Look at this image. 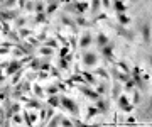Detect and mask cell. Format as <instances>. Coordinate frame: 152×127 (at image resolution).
I'll use <instances>...</instances> for the list:
<instances>
[{"mask_svg":"<svg viewBox=\"0 0 152 127\" xmlns=\"http://www.w3.org/2000/svg\"><path fill=\"white\" fill-rule=\"evenodd\" d=\"M75 7H76L78 14H85L86 10H90V5H88L86 2H80V0H75Z\"/></svg>","mask_w":152,"mask_h":127,"instance_id":"cell-23","label":"cell"},{"mask_svg":"<svg viewBox=\"0 0 152 127\" xmlns=\"http://www.w3.org/2000/svg\"><path fill=\"white\" fill-rule=\"evenodd\" d=\"M56 87H58V90H63V92H66V87H64V83H63V80H59V81L56 83Z\"/></svg>","mask_w":152,"mask_h":127,"instance_id":"cell-55","label":"cell"},{"mask_svg":"<svg viewBox=\"0 0 152 127\" xmlns=\"http://www.w3.org/2000/svg\"><path fill=\"white\" fill-rule=\"evenodd\" d=\"M37 78L39 80H46V78H49V71H37Z\"/></svg>","mask_w":152,"mask_h":127,"instance_id":"cell-52","label":"cell"},{"mask_svg":"<svg viewBox=\"0 0 152 127\" xmlns=\"http://www.w3.org/2000/svg\"><path fill=\"white\" fill-rule=\"evenodd\" d=\"M29 68H31L32 71H39V68H41V58L32 56V59L29 61Z\"/></svg>","mask_w":152,"mask_h":127,"instance_id":"cell-28","label":"cell"},{"mask_svg":"<svg viewBox=\"0 0 152 127\" xmlns=\"http://www.w3.org/2000/svg\"><path fill=\"white\" fill-rule=\"evenodd\" d=\"M73 124H75V127H102V124H85L78 119H73Z\"/></svg>","mask_w":152,"mask_h":127,"instance_id":"cell-37","label":"cell"},{"mask_svg":"<svg viewBox=\"0 0 152 127\" xmlns=\"http://www.w3.org/2000/svg\"><path fill=\"white\" fill-rule=\"evenodd\" d=\"M59 107H61V109H64L66 112H69V114L75 117V119L80 115V109H78V104H76L73 98H69L68 95H59Z\"/></svg>","mask_w":152,"mask_h":127,"instance_id":"cell-1","label":"cell"},{"mask_svg":"<svg viewBox=\"0 0 152 127\" xmlns=\"http://www.w3.org/2000/svg\"><path fill=\"white\" fill-rule=\"evenodd\" d=\"M93 75H95V76H100V78H103V80H108V78H110V75L107 73V70H105V68H96Z\"/></svg>","mask_w":152,"mask_h":127,"instance_id":"cell-33","label":"cell"},{"mask_svg":"<svg viewBox=\"0 0 152 127\" xmlns=\"http://www.w3.org/2000/svg\"><path fill=\"white\" fill-rule=\"evenodd\" d=\"M110 73H112V76H113L115 81H118V76H120V70H118V68H117V66L110 68Z\"/></svg>","mask_w":152,"mask_h":127,"instance_id":"cell-47","label":"cell"},{"mask_svg":"<svg viewBox=\"0 0 152 127\" xmlns=\"http://www.w3.org/2000/svg\"><path fill=\"white\" fill-rule=\"evenodd\" d=\"M100 2H102V5H103L105 9H110V7H112V4H110V0H100Z\"/></svg>","mask_w":152,"mask_h":127,"instance_id":"cell-56","label":"cell"},{"mask_svg":"<svg viewBox=\"0 0 152 127\" xmlns=\"http://www.w3.org/2000/svg\"><path fill=\"white\" fill-rule=\"evenodd\" d=\"M113 48H115V43H108L107 46H103V48H100V54H103V58L107 61H110V63H115L113 59Z\"/></svg>","mask_w":152,"mask_h":127,"instance_id":"cell-9","label":"cell"},{"mask_svg":"<svg viewBox=\"0 0 152 127\" xmlns=\"http://www.w3.org/2000/svg\"><path fill=\"white\" fill-rule=\"evenodd\" d=\"M20 15V10H14V9H0V22H10L15 21Z\"/></svg>","mask_w":152,"mask_h":127,"instance_id":"cell-5","label":"cell"},{"mask_svg":"<svg viewBox=\"0 0 152 127\" xmlns=\"http://www.w3.org/2000/svg\"><path fill=\"white\" fill-rule=\"evenodd\" d=\"M61 22L64 24V26H68V27H71V31H73V32H78V26H76L75 24V19H71V17H68V14H66V12H63V14H61Z\"/></svg>","mask_w":152,"mask_h":127,"instance_id":"cell-14","label":"cell"},{"mask_svg":"<svg viewBox=\"0 0 152 127\" xmlns=\"http://www.w3.org/2000/svg\"><path fill=\"white\" fill-rule=\"evenodd\" d=\"M81 61H83V65L88 68H91L96 65V61H98V54L96 53H93V51H86V53H83L81 54Z\"/></svg>","mask_w":152,"mask_h":127,"instance_id":"cell-6","label":"cell"},{"mask_svg":"<svg viewBox=\"0 0 152 127\" xmlns=\"http://www.w3.org/2000/svg\"><path fill=\"white\" fill-rule=\"evenodd\" d=\"M108 26L110 27H113L115 31H117V34H118V36H122V37H125L127 39V41H134V39H135V34L132 32V31H129V29L125 27V26H120V24H115V22H110L108 21Z\"/></svg>","mask_w":152,"mask_h":127,"instance_id":"cell-3","label":"cell"},{"mask_svg":"<svg viewBox=\"0 0 152 127\" xmlns=\"http://www.w3.org/2000/svg\"><path fill=\"white\" fill-rule=\"evenodd\" d=\"M117 19H118L120 26H127V24L130 22V17H127L125 14H117Z\"/></svg>","mask_w":152,"mask_h":127,"instance_id":"cell-41","label":"cell"},{"mask_svg":"<svg viewBox=\"0 0 152 127\" xmlns=\"http://www.w3.org/2000/svg\"><path fill=\"white\" fill-rule=\"evenodd\" d=\"M115 66L118 68L120 71L122 73H125V75H130V66H129V63H127V61H117V63H115Z\"/></svg>","mask_w":152,"mask_h":127,"instance_id":"cell-25","label":"cell"},{"mask_svg":"<svg viewBox=\"0 0 152 127\" xmlns=\"http://www.w3.org/2000/svg\"><path fill=\"white\" fill-rule=\"evenodd\" d=\"M110 43V39H108V36H105L103 32H100L96 36V39H95V44H96V48L100 49V48H103V46H107Z\"/></svg>","mask_w":152,"mask_h":127,"instance_id":"cell-18","label":"cell"},{"mask_svg":"<svg viewBox=\"0 0 152 127\" xmlns=\"http://www.w3.org/2000/svg\"><path fill=\"white\" fill-rule=\"evenodd\" d=\"M112 7H113V10L117 14H125V10H127V5H125L122 0H113L112 2Z\"/></svg>","mask_w":152,"mask_h":127,"instance_id":"cell-20","label":"cell"},{"mask_svg":"<svg viewBox=\"0 0 152 127\" xmlns=\"http://www.w3.org/2000/svg\"><path fill=\"white\" fill-rule=\"evenodd\" d=\"M22 117H24V122H26L29 127H34V122L37 120V115H36L34 112H29V110L24 112V114H22Z\"/></svg>","mask_w":152,"mask_h":127,"instance_id":"cell-17","label":"cell"},{"mask_svg":"<svg viewBox=\"0 0 152 127\" xmlns=\"http://www.w3.org/2000/svg\"><path fill=\"white\" fill-rule=\"evenodd\" d=\"M26 2H27V0H17V4H19V10H24V5H26Z\"/></svg>","mask_w":152,"mask_h":127,"instance_id":"cell-57","label":"cell"},{"mask_svg":"<svg viewBox=\"0 0 152 127\" xmlns=\"http://www.w3.org/2000/svg\"><path fill=\"white\" fill-rule=\"evenodd\" d=\"M24 9L29 10V12H34V2H32V0H27V2H26V5H24Z\"/></svg>","mask_w":152,"mask_h":127,"instance_id":"cell-51","label":"cell"},{"mask_svg":"<svg viewBox=\"0 0 152 127\" xmlns=\"http://www.w3.org/2000/svg\"><path fill=\"white\" fill-rule=\"evenodd\" d=\"M10 119H12V122H14L15 126H19V124H22V122H24V117H22L20 114H14Z\"/></svg>","mask_w":152,"mask_h":127,"instance_id":"cell-46","label":"cell"},{"mask_svg":"<svg viewBox=\"0 0 152 127\" xmlns=\"http://www.w3.org/2000/svg\"><path fill=\"white\" fill-rule=\"evenodd\" d=\"M59 58H66V59H73V53L69 51V48H61L59 49Z\"/></svg>","mask_w":152,"mask_h":127,"instance_id":"cell-32","label":"cell"},{"mask_svg":"<svg viewBox=\"0 0 152 127\" xmlns=\"http://www.w3.org/2000/svg\"><path fill=\"white\" fill-rule=\"evenodd\" d=\"M78 90H80V92H81L85 97H88L90 100H93V102L100 98V95L96 93V90H93L90 85H81V87H78Z\"/></svg>","mask_w":152,"mask_h":127,"instance_id":"cell-11","label":"cell"},{"mask_svg":"<svg viewBox=\"0 0 152 127\" xmlns=\"http://www.w3.org/2000/svg\"><path fill=\"white\" fill-rule=\"evenodd\" d=\"M108 92H110V81L108 80H102V81L98 80L96 81V93L102 97V95H107Z\"/></svg>","mask_w":152,"mask_h":127,"instance_id":"cell-13","label":"cell"},{"mask_svg":"<svg viewBox=\"0 0 152 127\" xmlns=\"http://www.w3.org/2000/svg\"><path fill=\"white\" fill-rule=\"evenodd\" d=\"M58 70H59V71H69L71 61L66 59V58H59V59H58Z\"/></svg>","mask_w":152,"mask_h":127,"instance_id":"cell-19","label":"cell"},{"mask_svg":"<svg viewBox=\"0 0 152 127\" xmlns=\"http://www.w3.org/2000/svg\"><path fill=\"white\" fill-rule=\"evenodd\" d=\"M17 31H19V37L20 39H26V37H29V36H31V34H32V29H26V27H20V29H17Z\"/></svg>","mask_w":152,"mask_h":127,"instance_id":"cell-38","label":"cell"},{"mask_svg":"<svg viewBox=\"0 0 152 127\" xmlns=\"http://www.w3.org/2000/svg\"><path fill=\"white\" fill-rule=\"evenodd\" d=\"M61 119H63V115H53L46 124H44V127H59Z\"/></svg>","mask_w":152,"mask_h":127,"instance_id":"cell-21","label":"cell"},{"mask_svg":"<svg viewBox=\"0 0 152 127\" xmlns=\"http://www.w3.org/2000/svg\"><path fill=\"white\" fill-rule=\"evenodd\" d=\"M48 105L53 109H59V95H49L48 97Z\"/></svg>","mask_w":152,"mask_h":127,"instance_id":"cell-26","label":"cell"},{"mask_svg":"<svg viewBox=\"0 0 152 127\" xmlns=\"http://www.w3.org/2000/svg\"><path fill=\"white\" fill-rule=\"evenodd\" d=\"M24 71H26V68H20L19 71H15L14 75H12V85H15V83L20 81V78H22V75H24Z\"/></svg>","mask_w":152,"mask_h":127,"instance_id":"cell-34","label":"cell"},{"mask_svg":"<svg viewBox=\"0 0 152 127\" xmlns=\"http://www.w3.org/2000/svg\"><path fill=\"white\" fill-rule=\"evenodd\" d=\"M39 53L44 56V58H51L54 54V49L53 48H48V46H39Z\"/></svg>","mask_w":152,"mask_h":127,"instance_id":"cell-29","label":"cell"},{"mask_svg":"<svg viewBox=\"0 0 152 127\" xmlns=\"http://www.w3.org/2000/svg\"><path fill=\"white\" fill-rule=\"evenodd\" d=\"M32 92H34V97H36V98H44V90L41 88V85L36 83L32 87Z\"/></svg>","mask_w":152,"mask_h":127,"instance_id":"cell-35","label":"cell"},{"mask_svg":"<svg viewBox=\"0 0 152 127\" xmlns=\"http://www.w3.org/2000/svg\"><path fill=\"white\" fill-rule=\"evenodd\" d=\"M59 126H63V127H75V124H73V119L63 117V119H61V124H59Z\"/></svg>","mask_w":152,"mask_h":127,"instance_id":"cell-45","label":"cell"},{"mask_svg":"<svg viewBox=\"0 0 152 127\" xmlns=\"http://www.w3.org/2000/svg\"><path fill=\"white\" fill-rule=\"evenodd\" d=\"M142 102V97H140V92L139 90H134V104H140Z\"/></svg>","mask_w":152,"mask_h":127,"instance_id":"cell-49","label":"cell"},{"mask_svg":"<svg viewBox=\"0 0 152 127\" xmlns=\"http://www.w3.org/2000/svg\"><path fill=\"white\" fill-rule=\"evenodd\" d=\"M9 93H10L9 88H0V102H4V100L9 97Z\"/></svg>","mask_w":152,"mask_h":127,"instance_id":"cell-48","label":"cell"},{"mask_svg":"<svg viewBox=\"0 0 152 127\" xmlns=\"http://www.w3.org/2000/svg\"><path fill=\"white\" fill-rule=\"evenodd\" d=\"M95 107L98 109V114H102V115H108L110 114V102L107 98H100L95 100Z\"/></svg>","mask_w":152,"mask_h":127,"instance_id":"cell-8","label":"cell"},{"mask_svg":"<svg viewBox=\"0 0 152 127\" xmlns=\"http://www.w3.org/2000/svg\"><path fill=\"white\" fill-rule=\"evenodd\" d=\"M0 54H10L9 48H5V49H2V48H0Z\"/></svg>","mask_w":152,"mask_h":127,"instance_id":"cell-58","label":"cell"},{"mask_svg":"<svg viewBox=\"0 0 152 127\" xmlns=\"http://www.w3.org/2000/svg\"><path fill=\"white\" fill-rule=\"evenodd\" d=\"M100 7H102V2H100V0H91V5H90V12H91V14H98Z\"/></svg>","mask_w":152,"mask_h":127,"instance_id":"cell-39","label":"cell"},{"mask_svg":"<svg viewBox=\"0 0 152 127\" xmlns=\"http://www.w3.org/2000/svg\"><path fill=\"white\" fill-rule=\"evenodd\" d=\"M91 39H93V37H91V34H90V32H85L81 37H80V41H78V46H80L81 49H86L88 46L93 43Z\"/></svg>","mask_w":152,"mask_h":127,"instance_id":"cell-16","label":"cell"},{"mask_svg":"<svg viewBox=\"0 0 152 127\" xmlns=\"http://www.w3.org/2000/svg\"><path fill=\"white\" fill-rule=\"evenodd\" d=\"M130 78L135 85V88H139L140 92H147V81L142 78V71L139 66H134V70H130Z\"/></svg>","mask_w":152,"mask_h":127,"instance_id":"cell-2","label":"cell"},{"mask_svg":"<svg viewBox=\"0 0 152 127\" xmlns=\"http://www.w3.org/2000/svg\"><path fill=\"white\" fill-rule=\"evenodd\" d=\"M0 31H2V22H0Z\"/></svg>","mask_w":152,"mask_h":127,"instance_id":"cell-59","label":"cell"},{"mask_svg":"<svg viewBox=\"0 0 152 127\" xmlns=\"http://www.w3.org/2000/svg\"><path fill=\"white\" fill-rule=\"evenodd\" d=\"M36 78H37V71H34V73H29L27 76H26V80H27V81H32V80H36Z\"/></svg>","mask_w":152,"mask_h":127,"instance_id":"cell-54","label":"cell"},{"mask_svg":"<svg viewBox=\"0 0 152 127\" xmlns=\"http://www.w3.org/2000/svg\"><path fill=\"white\" fill-rule=\"evenodd\" d=\"M46 2H48V7L44 9V14L46 15H53L58 10V7H59V0H46Z\"/></svg>","mask_w":152,"mask_h":127,"instance_id":"cell-15","label":"cell"},{"mask_svg":"<svg viewBox=\"0 0 152 127\" xmlns=\"http://www.w3.org/2000/svg\"><path fill=\"white\" fill-rule=\"evenodd\" d=\"M34 12H44V2L42 0H36V2H34Z\"/></svg>","mask_w":152,"mask_h":127,"instance_id":"cell-44","label":"cell"},{"mask_svg":"<svg viewBox=\"0 0 152 127\" xmlns=\"http://www.w3.org/2000/svg\"><path fill=\"white\" fill-rule=\"evenodd\" d=\"M75 24L78 26V27H88V26H91V22H88V21L81 15V14L75 15Z\"/></svg>","mask_w":152,"mask_h":127,"instance_id":"cell-24","label":"cell"},{"mask_svg":"<svg viewBox=\"0 0 152 127\" xmlns=\"http://www.w3.org/2000/svg\"><path fill=\"white\" fill-rule=\"evenodd\" d=\"M27 44H31L32 48H37V46H39V41H37L36 37H29V39H27Z\"/></svg>","mask_w":152,"mask_h":127,"instance_id":"cell-53","label":"cell"},{"mask_svg":"<svg viewBox=\"0 0 152 127\" xmlns=\"http://www.w3.org/2000/svg\"><path fill=\"white\" fill-rule=\"evenodd\" d=\"M14 22H15V27H14V29H20V27H24V26H26V24L29 22V19H27V17L19 15V17L15 19V21H14Z\"/></svg>","mask_w":152,"mask_h":127,"instance_id":"cell-31","label":"cell"},{"mask_svg":"<svg viewBox=\"0 0 152 127\" xmlns=\"http://www.w3.org/2000/svg\"><path fill=\"white\" fill-rule=\"evenodd\" d=\"M26 105H27V109H42L44 107L37 98H27L26 100Z\"/></svg>","mask_w":152,"mask_h":127,"instance_id":"cell-27","label":"cell"},{"mask_svg":"<svg viewBox=\"0 0 152 127\" xmlns=\"http://www.w3.org/2000/svg\"><path fill=\"white\" fill-rule=\"evenodd\" d=\"M122 92H124V85H122L120 81H115L113 87H112V97L117 100V98H118V95L122 93Z\"/></svg>","mask_w":152,"mask_h":127,"instance_id":"cell-22","label":"cell"},{"mask_svg":"<svg viewBox=\"0 0 152 127\" xmlns=\"http://www.w3.org/2000/svg\"><path fill=\"white\" fill-rule=\"evenodd\" d=\"M137 117H139V119H142V120L151 119V102H149V100H145V104L137 109Z\"/></svg>","mask_w":152,"mask_h":127,"instance_id":"cell-10","label":"cell"},{"mask_svg":"<svg viewBox=\"0 0 152 127\" xmlns=\"http://www.w3.org/2000/svg\"><path fill=\"white\" fill-rule=\"evenodd\" d=\"M26 65H24V61L22 59H12L7 63V68H5V73L9 75V76H12L15 71H19L20 68H24Z\"/></svg>","mask_w":152,"mask_h":127,"instance_id":"cell-7","label":"cell"},{"mask_svg":"<svg viewBox=\"0 0 152 127\" xmlns=\"http://www.w3.org/2000/svg\"><path fill=\"white\" fill-rule=\"evenodd\" d=\"M36 14V17H34V24H42L48 21V15L44 14V12H34Z\"/></svg>","mask_w":152,"mask_h":127,"instance_id":"cell-30","label":"cell"},{"mask_svg":"<svg viewBox=\"0 0 152 127\" xmlns=\"http://www.w3.org/2000/svg\"><path fill=\"white\" fill-rule=\"evenodd\" d=\"M49 73H51L53 76H56V78H61V73H59V70H58L56 66H51V68H49Z\"/></svg>","mask_w":152,"mask_h":127,"instance_id":"cell-50","label":"cell"},{"mask_svg":"<svg viewBox=\"0 0 152 127\" xmlns=\"http://www.w3.org/2000/svg\"><path fill=\"white\" fill-rule=\"evenodd\" d=\"M95 115H98V109L95 105H90L88 107V112H86V120H91Z\"/></svg>","mask_w":152,"mask_h":127,"instance_id":"cell-36","label":"cell"},{"mask_svg":"<svg viewBox=\"0 0 152 127\" xmlns=\"http://www.w3.org/2000/svg\"><path fill=\"white\" fill-rule=\"evenodd\" d=\"M15 4H17V0H4L2 4H0V9H12V7H15Z\"/></svg>","mask_w":152,"mask_h":127,"instance_id":"cell-42","label":"cell"},{"mask_svg":"<svg viewBox=\"0 0 152 127\" xmlns=\"http://www.w3.org/2000/svg\"><path fill=\"white\" fill-rule=\"evenodd\" d=\"M42 46H48V48H53V49H56L58 48V41L53 37H49V39H44L42 41Z\"/></svg>","mask_w":152,"mask_h":127,"instance_id":"cell-40","label":"cell"},{"mask_svg":"<svg viewBox=\"0 0 152 127\" xmlns=\"http://www.w3.org/2000/svg\"><path fill=\"white\" fill-rule=\"evenodd\" d=\"M44 93H48V95H56V93H59V90H58V87H56V83H54V85H49L48 88L44 90Z\"/></svg>","mask_w":152,"mask_h":127,"instance_id":"cell-43","label":"cell"},{"mask_svg":"<svg viewBox=\"0 0 152 127\" xmlns=\"http://www.w3.org/2000/svg\"><path fill=\"white\" fill-rule=\"evenodd\" d=\"M139 31H140V34H142L144 43L149 44V43H151V24L147 22V21H145V22H142L140 27H139Z\"/></svg>","mask_w":152,"mask_h":127,"instance_id":"cell-12","label":"cell"},{"mask_svg":"<svg viewBox=\"0 0 152 127\" xmlns=\"http://www.w3.org/2000/svg\"><path fill=\"white\" fill-rule=\"evenodd\" d=\"M117 104H118V109L122 112H125V114H130L132 110H134V104H132L130 100H129V97L122 92V93L118 95V98H117Z\"/></svg>","mask_w":152,"mask_h":127,"instance_id":"cell-4","label":"cell"}]
</instances>
